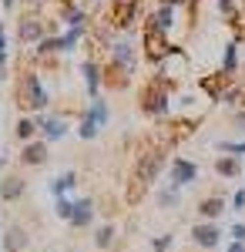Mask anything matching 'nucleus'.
<instances>
[{
	"label": "nucleus",
	"instance_id": "nucleus-1",
	"mask_svg": "<svg viewBox=\"0 0 245 252\" xmlns=\"http://www.w3.org/2000/svg\"><path fill=\"white\" fill-rule=\"evenodd\" d=\"M161 152H151V155H145L141 161H138V168H134V182H138V192L145 189V185H151L154 182V175H158V168H161Z\"/></svg>",
	"mask_w": 245,
	"mask_h": 252
},
{
	"label": "nucleus",
	"instance_id": "nucleus-2",
	"mask_svg": "<svg viewBox=\"0 0 245 252\" xmlns=\"http://www.w3.org/2000/svg\"><path fill=\"white\" fill-rule=\"evenodd\" d=\"M145 47H148V58L151 61H165V58H168V51H171L168 40H165V34H161L154 24H151L148 34H145Z\"/></svg>",
	"mask_w": 245,
	"mask_h": 252
},
{
	"label": "nucleus",
	"instance_id": "nucleus-3",
	"mask_svg": "<svg viewBox=\"0 0 245 252\" xmlns=\"http://www.w3.org/2000/svg\"><path fill=\"white\" fill-rule=\"evenodd\" d=\"M138 3H141V0H114L111 3V20L118 27H128L131 17L138 14Z\"/></svg>",
	"mask_w": 245,
	"mask_h": 252
},
{
	"label": "nucleus",
	"instance_id": "nucleus-4",
	"mask_svg": "<svg viewBox=\"0 0 245 252\" xmlns=\"http://www.w3.org/2000/svg\"><path fill=\"white\" fill-rule=\"evenodd\" d=\"M165 108H168V101H165V91H161V81H154L145 91V111L148 115H161Z\"/></svg>",
	"mask_w": 245,
	"mask_h": 252
},
{
	"label": "nucleus",
	"instance_id": "nucleus-5",
	"mask_svg": "<svg viewBox=\"0 0 245 252\" xmlns=\"http://www.w3.org/2000/svg\"><path fill=\"white\" fill-rule=\"evenodd\" d=\"M24 94H31V108H44L47 104V94H44V88H40L37 74H27V81H24Z\"/></svg>",
	"mask_w": 245,
	"mask_h": 252
},
{
	"label": "nucleus",
	"instance_id": "nucleus-6",
	"mask_svg": "<svg viewBox=\"0 0 245 252\" xmlns=\"http://www.w3.org/2000/svg\"><path fill=\"white\" fill-rule=\"evenodd\" d=\"M111 58H114V64H118L121 71H128V74L134 71V51H131V44H114V47H111Z\"/></svg>",
	"mask_w": 245,
	"mask_h": 252
},
{
	"label": "nucleus",
	"instance_id": "nucleus-7",
	"mask_svg": "<svg viewBox=\"0 0 245 252\" xmlns=\"http://www.w3.org/2000/svg\"><path fill=\"white\" fill-rule=\"evenodd\" d=\"M191 178H195V165L185 161V158H182V161H175V175H171V182H175V185H188Z\"/></svg>",
	"mask_w": 245,
	"mask_h": 252
},
{
	"label": "nucleus",
	"instance_id": "nucleus-8",
	"mask_svg": "<svg viewBox=\"0 0 245 252\" xmlns=\"http://www.w3.org/2000/svg\"><path fill=\"white\" fill-rule=\"evenodd\" d=\"M171 14H175V3H161V7H158V14H154V27H158L161 34L171 27Z\"/></svg>",
	"mask_w": 245,
	"mask_h": 252
},
{
	"label": "nucleus",
	"instance_id": "nucleus-9",
	"mask_svg": "<svg viewBox=\"0 0 245 252\" xmlns=\"http://www.w3.org/2000/svg\"><path fill=\"white\" fill-rule=\"evenodd\" d=\"M195 242H198V246H215V242H218V229H215V225H198V229H195Z\"/></svg>",
	"mask_w": 245,
	"mask_h": 252
},
{
	"label": "nucleus",
	"instance_id": "nucleus-10",
	"mask_svg": "<svg viewBox=\"0 0 245 252\" xmlns=\"http://www.w3.org/2000/svg\"><path fill=\"white\" fill-rule=\"evenodd\" d=\"M71 222H74V225H88V222H91V202H88V198L74 205V215H71Z\"/></svg>",
	"mask_w": 245,
	"mask_h": 252
},
{
	"label": "nucleus",
	"instance_id": "nucleus-11",
	"mask_svg": "<svg viewBox=\"0 0 245 252\" xmlns=\"http://www.w3.org/2000/svg\"><path fill=\"white\" fill-rule=\"evenodd\" d=\"M44 158H47V145H27V152H24L27 165H40Z\"/></svg>",
	"mask_w": 245,
	"mask_h": 252
},
{
	"label": "nucleus",
	"instance_id": "nucleus-12",
	"mask_svg": "<svg viewBox=\"0 0 245 252\" xmlns=\"http://www.w3.org/2000/svg\"><path fill=\"white\" fill-rule=\"evenodd\" d=\"M44 135H47V138H61V135H64V121H57V118L44 121Z\"/></svg>",
	"mask_w": 245,
	"mask_h": 252
},
{
	"label": "nucleus",
	"instance_id": "nucleus-13",
	"mask_svg": "<svg viewBox=\"0 0 245 252\" xmlns=\"http://www.w3.org/2000/svg\"><path fill=\"white\" fill-rule=\"evenodd\" d=\"M218 212H222V198H205V202H202V215L215 219Z\"/></svg>",
	"mask_w": 245,
	"mask_h": 252
},
{
	"label": "nucleus",
	"instance_id": "nucleus-14",
	"mask_svg": "<svg viewBox=\"0 0 245 252\" xmlns=\"http://www.w3.org/2000/svg\"><path fill=\"white\" fill-rule=\"evenodd\" d=\"M94 135H97V121H94V115H88L81 121V138H94Z\"/></svg>",
	"mask_w": 245,
	"mask_h": 252
},
{
	"label": "nucleus",
	"instance_id": "nucleus-15",
	"mask_svg": "<svg viewBox=\"0 0 245 252\" xmlns=\"http://www.w3.org/2000/svg\"><path fill=\"white\" fill-rule=\"evenodd\" d=\"M20 189H24V185H20L17 178H7V185H3L0 192H3V198H17V195H20Z\"/></svg>",
	"mask_w": 245,
	"mask_h": 252
},
{
	"label": "nucleus",
	"instance_id": "nucleus-16",
	"mask_svg": "<svg viewBox=\"0 0 245 252\" xmlns=\"http://www.w3.org/2000/svg\"><path fill=\"white\" fill-rule=\"evenodd\" d=\"M84 74H88V88H91V94H97V67L88 61L84 64Z\"/></svg>",
	"mask_w": 245,
	"mask_h": 252
},
{
	"label": "nucleus",
	"instance_id": "nucleus-17",
	"mask_svg": "<svg viewBox=\"0 0 245 252\" xmlns=\"http://www.w3.org/2000/svg\"><path fill=\"white\" fill-rule=\"evenodd\" d=\"M24 242H27V235L20 232V229H10V239H7V249H14V252H17L20 246H24Z\"/></svg>",
	"mask_w": 245,
	"mask_h": 252
},
{
	"label": "nucleus",
	"instance_id": "nucleus-18",
	"mask_svg": "<svg viewBox=\"0 0 245 252\" xmlns=\"http://www.w3.org/2000/svg\"><path fill=\"white\" fill-rule=\"evenodd\" d=\"M71 185H74V175H71V172H67V175H61V178H57V182H54V195L67 192Z\"/></svg>",
	"mask_w": 245,
	"mask_h": 252
},
{
	"label": "nucleus",
	"instance_id": "nucleus-19",
	"mask_svg": "<svg viewBox=\"0 0 245 252\" xmlns=\"http://www.w3.org/2000/svg\"><path fill=\"white\" fill-rule=\"evenodd\" d=\"M215 168H218L222 175H235V172H239V165H235L232 158H218V161H215Z\"/></svg>",
	"mask_w": 245,
	"mask_h": 252
},
{
	"label": "nucleus",
	"instance_id": "nucleus-20",
	"mask_svg": "<svg viewBox=\"0 0 245 252\" xmlns=\"http://www.w3.org/2000/svg\"><path fill=\"white\" fill-rule=\"evenodd\" d=\"M20 37H24V40H34V37H40V27L34 24V20H31V24H24V27H20Z\"/></svg>",
	"mask_w": 245,
	"mask_h": 252
},
{
	"label": "nucleus",
	"instance_id": "nucleus-21",
	"mask_svg": "<svg viewBox=\"0 0 245 252\" xmlns=\"http://www.w3.org/2000/svg\"><path fill=\"white\" fill-rule=\"evenodd\" d=\"M17 135H20V138H31V135H34V121H31V118H20Z\"/></svg>",
	"mask_w": 245,
	"mask_h": 252
},
{
	"label": "nucleus",
	"instance_id": "nucleus-22",
	"mask_svg": "<svg viewBox=\"0 0 245 252\" xmlns=\"http://www.w3.org/2000/svg\"><path fill=\"white\" fill-rule=\"evenodd\" d=\"M108 242H111V229H101L97 232V246H108Z\"/></svg>",
	"mask_w": 245,
	"mask_h": 252
},
{
	"label": "nucleus",
	"instance_id": "nucleus-23",
	"mask_svg": "<svg viewBox=\"0 0 245 252\" xmlns=\"http://www.w3.org/2000/svg\"><path fill=\"white\" fill-rule=\"evenodd\" d=\"M235 67V47H228V54H225V71H232Z\"/></svg>",
	"mask_w": 245,
	"mask_h": 252
},
{
	"label": "nucleus",
	"instance_id": "nucleus-24",
	"mask_svg": "<svg viewBox=\"0 0 245 252\" xmlns=\"http://www.w3.org/2000/svg\"><path fill=\"white\" fill-rule=\"evenodd\" d=\"M232 235H235V242H242V239H245V225H235V232H232Z\"/></svg>",
	"mask_w": 245,
	"mask_h": 252
},
{
	"label": "nucleus",
	"instance_id": "nucleus-25",
	"mask_svg": "<svg viewBox=\"0 0 245 252\" xmlns=\"http://www.w3.org/2000/svg\"><path fill=\"white\" fill-rule=\"evenodd\" d=\"M235 205H239V209H245V192H239V195H235Z\"/></svg>",
	"mask_w": 245,
	"mask_h": 252
},
{
	"label": "nucleus",
	"instance_id": "nucleus-26",
	"mask_svg": "<svg viewBox=\"0 0 245 252\" xmlns=\"http://www.w3.org/2000/svg\"><path fill=\"white\" fill-rule=\"evenodd\" d=\"M0 64H3V31H0Z\"/></svg>",
	"mask_w": 245,
	"mask_h": 252
},
{
	"label": "nucleus",
	"instance_id": "nucleus-27",
	"mask_svg": "<svg viewBox=\"0 0 245 252\" xmlns=\"http://www.w3.org/2000/svg\"><path fill=\"white\" fill-rule=\"evenodd\" d=\"M228 252H245V249H242V242H235V246H232Z\"/></svg>",
	"mask_w": 245,
	"mask_h": 252
},
{
	"label": "nucleus",
	"instance_id": "nucleus-28",
	"mask_svg": "<svg viewBox=\"0 0 245 252\" xmlns=\"http://www.w3.org/2000/svg\"><path fill=\"white\" fill-rule=\"evenodd\" d=\"M161 3H178V0H161Z\"/></svg>",
	"mask_w": 245,
	"mask_h": 252
},
{
	"label": "nucleus",
	"instance_id": "nucleus-29",
	"mask_svg": "<svg viewBox=\"0 0 245 252\" xmlns=\"http://www.w3.org/2000/svg\"><path fill=\"white\" fill-rule=\"evenodd\" d=\"M3 3H7V7H10V3H14V0H3Z\"/></svg>",
	"mask_w": 245,
	"mask_h": 252
}]
</instances>
